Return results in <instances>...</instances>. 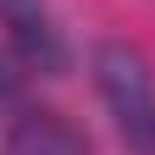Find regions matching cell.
Returning <instances> with one entry per match:
<instances>
[{"label":"cell","mask_w":155,"mask_h":155,"mask_svg":"<svg viewBox=\"0 0 155 155\" xmlns=\"http://www.w3.org/2000/svg\"><path fill=\"white\" fill-rule=\"evenodd\" d=\"M94 83H100V100L127 155H155V78L144 67V55L127 45H100L94 50Z\"/></svg>","instance_id":"cell-1"},{"label":"cell","mask_w":155,"mask_h":155,"mask_svg":"<svg viewBox=\"0 0 155 155\" xmlns=\"http://www.w3.org/2000/svg\"><path fill=\"white\" fill-rule=\"evenodd\" d=\"M0 28H6L11 50L22 55L33 72H67V39L50 22V11L39 0H0Z\"/></svg>","instance_id":"cell-2"},{"label":"cell","mask_w":155,"mask_h":155,"mask_svg":"<svg viewBox=\"0 0 155 155\" xmlns=\"http://www.w3.org/2000/svg\"><path fill=\"white\" fill-rule=\"evenodd\" d=\"M6 150H11V155H89L83 133H78L67 116H55V111H28V116H17Z\"/></svg>","instance_id":"cell-3"}]
</instances>
